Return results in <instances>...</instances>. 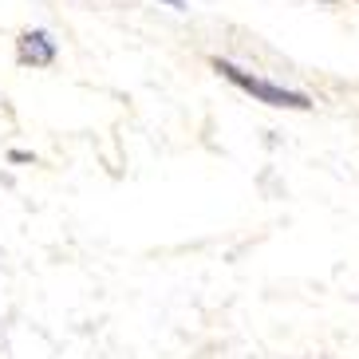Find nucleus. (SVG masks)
<instances>
[{
  "label": "nucleus",
  "mask_w": 359,
  "mask_h": 359,
  "mask_svg": "<svg viewBox=\"0 0 359 359\" xmlns=\"http://www.w3.org/2000/svg\"><path fill=\"white\" fill-rule=\"evenodd\" d=\"M213 72L225 75L233 87L249 91V95H253L257 103H264V107H285V111H312V99H308L304 91H292V87H285V83H273V79L245 72V67L229 64V60H213Z\"/></svg>",
  "instance_id": "obj_1"
},
{
  "label": "nucleus",
  "mask_w": 359,
  "mask_h": 359,
  "mask_svg": "<svg viewBox=\"0 0 359 359\" xmlns=\"http://www.w3.org/2000/svg\"><path fill=\"white\" fill-rule=\"evenodd\" d=\"M55 55H60V43L43 32V28H32V32H24L16 40V60L24 67H52Z\"/></svg>",
  "instance_id": "obj_2"
},
{
  "label": "nucleus",
  "mask_w": 359,
  "mask_h": 359,
  "mask_svg": "<svg viewBox=\"0 0 359 359\" xmlns=\"http://www.w3.org/2000/svg\"><path fill=\"white\" fill-rule=\"evenodd\" d=\"M8 158H12V162H36V158H32V154H28V150H12Z\"/></svg>",
  "instance_id": "obj_3"
},
{
  "label": "nucleus",
  "mask_w": 359,
  "mask_h": 359,
  "mask_svg": "<svg viewBox=\"0 0 359 359\" xmlns=\"http://www.w3.org/2000/svg\"><path fill=\"white\" fill-rule=\"evenodd\" d=\"M162 4H170V8H178V12L186 8V0H162Z\"/></svg>",
  "instance_id": "obj_4"
}]
</instances>
